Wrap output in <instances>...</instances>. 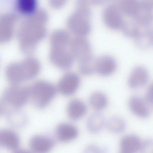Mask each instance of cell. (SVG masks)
Wrapping results in <instances>:
<instances>
[{"label":"cell","mask_w":153,"mask_h":153,"mask_svg":"<svg viewBox=\"0 0 153 153\" xmlns=\"http://www.w3.org/2000/svg\"><path fill=\"white\" fill-rule=\"evenodd\" d=\"M149 75L146 69L142 66L135 67L132 71L128 79V85L132 89L142 87L146 84Z\"/></svg>","instance_id":"12"},{"label":"cell","mask_w":153,"mask_h":153,"mask_svg":"<svg viewBox=\"0 0 153 153\" xmlns=\"http://www.w3.org/2000/svg\"><path fill=\"white\" fill-rule=\"evenodd\" d=\"M87 111V107L82 100L75 99L71 100L67 107V112L70 119L74 121L78 120L85 114Z\"/></svg>","instance_id":"15"},{"label":"cell","mask_w":153,"mask_h":153,"mask_svg":"<svg viewBox=\"0 0 153 153\" xmlns=\"http://www.w3.org/2000/svg\"><path fill=\"white\" fill-rule=\"evenodd\" d=\"M146 101L153 109V83L149 86L146 91Z\"/></svg>","instance_id":"31"},{"label":"cell","mask_w":153,"mask_h":153,"mask_svg":"<svg viewBox=\"0 0 153 153\" xmlns=\"http://www.w3.org/2000/svg\"><path fill=\"white\" fill-rule=\"evenodd\" d=\"M128 105L132 113L139 117L145 118L149 115V111L146 102L138 96H134L131 97Z\"/></svg>","instance_id":"17"},{"label":"cell","mask_w":153,"mask_h":153,"mask_svg":"<svg viewBox=\"0 0 153 153\" xmlns=\"http://www.w3.org/2000/svg\"><path fill=\"white\" fill-rule=\"evenodd\" d=\"M83 153H103L102 149H100L94 145H91L87 147Z\"/></svg>","instance_id":"32"},{"label":"cell","mask_w":153,"mask_h":153,"mask_svg":"<svg viewBox=\"0 0 153 153\" xmlns=\"http://www.w3.org/2000/svg\"><path fill=\"white\" fill-rule=\"evenodd\" d=\"M80 83V78L78 75L73 72H68L59 80L58 84V89L64 96H71L76 91Z\"/></svg>","instance_id":"7"},{"label":"cell","mask_w":153,"mask_h":153,"mask_svg":"<svg viewBox=\"0 0 153 153\" xmlns=\"http://www.w3.org/2000/svg\"><path fill=\"white\" fill-rule=\"evenodd\" d=\"M9 123L13 127L21 128L24 127L27 122V118L22 112L16 109L10 111L6 115Z\"/></svg>","instance_id":"20"},{"label":"cell","mask_w":153,"mask_h":153,"mask_svg":"<svg viewBox=\"0 0 153 153\" xmlns=\"http://www.w3.org/2000/svg\"><path fill=\"white\" fill-rule=\"evenodd\" d=\"M50 55L51 62L61 69H68L73 64L74 58L66 48H52Z\"/></svg>","instance_id":"8"},{"label":"cell","mask_w":153,"mask_h":153,"mask_svg":"<svg viewBox=\"0 0 153 153\" xmlns=\"http://www.w3.org/2000/svg\"><path fill=\"white\" fill-rule=\"evenodd\" d=\"M40 65L36 59L29 58L21 62L9 64L5 69L7 80L13 85H18L24 81L35 77L39 73Z\"/></svg>","instance_id":"2"},{"label":"cell","mask_w":153,"mask_h":153,"mask_svg":"<svg viewBox=\"0 0 153 153\" xmlns=\"http://www.w3.org/2000/svg\"><path fill=\"white\" fill-rule=\"evenodd\" d=\"M135 39L137 46L142 49L148 48L153 44V35L146 31L140 32Z\"/></svg>","instance_id":"26"},{"label":"cell","mask_w":153,"mask_h":153,"mask_svg":"<svg viewBox=\"0 0 153 153\" xmlns=\"http://www.w3.org/2000/svg\"><path fill=\"white\" fill-rule=\"evenodd\" d=\"M140 151V153H153V140L147 139L142 143Z\"/></svg>","instance_id":"28"},{"label":"cell","mask_w":153,"mask_h":153,"mask_svg":"<svg viewBox=\"0 0 153 153\" xmlns=\"http://www.w3.org/2000/svg\"><path fill=\"white\" fill-rule=\"evenodd\" d=\"M140 25L134 19L124 22L121 27L123 33L126 36L135 38L141 32Z\"/></svg>","instance_id":"24"},{"label":"cell","mask_w":153,"mask_h":153,"mask_svg":"<svg viewBox=\"0 0 153 153\" xmlns=\"http://www.w3.org/2000/svg\"><path fill=\"white\" fill-rule=\"evenodd\" d=\"M20 143L19 137L13 131L8 129L0 131V145L2 147L10 150L18 149Z\"/></svg>","instance_id":"14"},{"label":"cell","mask_w":153,"mask_h":153,"mask_svg":"<svg viewBox=\"0 0 153 153\" xmlns=\"http://www.w3.org/2000/svg\"><path fill=\"white\" fill-rule=\"evenodd\" d=\"M142 144L140 138L134 134H128L123 137L120 143V153H137Z\"/></svg>","instance_id":"16"},{"label":"cell","mask_w":153,"mask_h":153,"mask_svg":"<svg viewBox=\"0 0 153 153\" xmlns=\"http://www.w3.org/2000/svg\"><path fill=\"white\" fill-rule=\"evenodd\" d=\"M126 123L122 118L118 117H113L106 122V126L108 130L114 133L123 132L125 129Z\"/></svg>","instance_id":"25"},{"label":"cell","mask_w":153,"mask_h":153,"mask_svg":"<svg viewBox=\"0 0 153 153\" xmlns=\"http://www.w3.org/2000/svg\"><path fill=\"white\" fill-rule=\"evenodd\" d=\"M102 14L104 23L108 27L113 30L121 27L124 21L118 5H108L103 10Z\"/></svg>","instance_id":"9"},{"label":"cell","mask_w":153,"mask_h":153,"mask_svg":"<svg viewBox=\"0 0 153 153\" xmlns=\"http://www.w3.org/2000/svg\"><path fill=\"white\" fill-rule=\"evenodd\" d=\"M30 99V86L13 85L4 91L0 102V113L6 115L10 111L24 106Z\"/></svg>","instance_id":"3"},{"label":"cell","mask_w":153,"mask_h":153,"mask_svg":"<svg viewBox=\"0 0 153 153\" xmlns=\"http://www.w3.org/2000/svg\"><path fill=\"white\" fill-rule=\"evenodd\" d=\"M146 32L153 35V14L149 16L141 25Z\"/></svg>","instance_id":"29"},{"label":"cell","mask_w":153,"mask_h":153,"mask_svg":"<svg viewBox=\"0 0 153 153\" xmlns=\"http://www.w3.org/2000/svg\"><path fill=\"white\" fill-rule=\"evenodd\" d=\"M96 60L95 58L91 59L78 63V69L82 74L89 76L96 72Z\"/></svg>","instance_id":"27"},{"label":"cell","mask_w":153,"mask_h":153,"mask_svg":"<svg viewBox=\"0 0 153 153\" xmlns=\"http://www.w3.org/2000/svg\"><path fill=\"white\" fill-rule=\"evenodd\" d=\"M106 122L103 115L99 111H97L92 114L88 118L87 128L91 133H97L106 126Z\"/></svg>","instance_id":"18"},{"label":"cell","mask_w":153,"mask_h":153,"mask_svg":"<svg viewBox=\"0 0 153 153\" xmlns=\"http://www.w3.org/2000/svg\"><path fill=\"white\" fill-rule=\"evenodd\" d=\"M139 7L148 13H152L153 11V0L139 1Z\"/></svg>","instance_id":"30"},{"label":"cell","mask_w":153,"mask_h":153,"mask_svg":"<svg viewBox=\"0 0 153 153\" xmlns=\"http://www.w3.org/2000/svg\"><path fill=\"white\" fill-rule=\"evenodd\" d=\"M46 20L40 14L35 13L28 16L21 24L19 31V39L22 51L31 52L36 42L42 39L45 34L42 23Z\"/></svg>","instance_id":"1"},{"label":"cell","mask_w":153,"mask_h":153,"mask_svg":"<svg viewBox=\"0 0 153 153\" xmlns=\"http://www.w3.org/2000/svg\"><path fill=\"white\" fill-rule=\"evenodd\" d=\"M55 134L58 140L66 142L76 138L78 135L79 131L74 125L65 123H60L57 126Z\"/></svg>","instance_id":"13"},{"label":"cell","mask_w":153,"mask_h":153,"mask_svg":"<svg viewBox=\"0 0 153 153\" xmlns=\"http://www.w3.org/2000/svg\"><path fill=\"white\" fill-rule=\"evenodd\" d=\"M30 99L34 105L39 108H45L56 94L57 89L48 82L39 80L30 86Z\"/></svg>","instance_id":"4"},{"label":"cell","mask_w":153,"mask_h":153,"mask_svg":"<svg viewBox=\"0 0 153 153\" xmlns=\"http://www.w3.org/2000/svg\"><path fill=\"white\" fill-rule=\"evenodd\" d=\"M13 153H32L28 150L23 149H17Z\"/></svg>","instance_id":"33"},{"label":"cell","mask_w":153,"mask_h":153,"mask_svg":"<svg viewBox=\"0 0 153 153\" xmlns=\"http://www.w3.org/2000/svg\"><path fill=\"white\" fill-rule=\"evenodd\" d=\"M71 52L78 62L91 59L94 58L88 40L84 36L74 38L70 44Z\"/></svg>","instance_id":"6"},{"label":"cell","mask_w":153,"mask_h":153,"mask_svg":"<svg viewBox=\"0 0 153 153\" xmlns=\"http://www.w3.org/2000/svg\"><path fill=\"white\" fill-rule=\"evenodd\" d=\"M92 12L75 8L67 20L68 26L71 30L77 36H84L91 31L90 19Z\"/></svg>","instance_id":"5"},{"label":"cell","mask_w":153,"mask_h":153,"mask_svg":"<svg viewBox=\"0 0 153 153\" xmlns=\"http://www.w3.org/2000/svg\"><path fill=\"white\" fill-rule=\"evenodd\" d=\"M92 3H93L94 4H100L101 3H103V2L104 1L102 0H94L92 1Z\"/></svg>","instance_id":"34"},{"label":"cell","mask_w":153,"mask_h":153,"mask_svg":"<svg viewBox=\"0 0 153 153\" xmlns=\"http://www.w3.org/2000/svg\"><path fill=\"white\" fill-rule=\"evenodd\" d=\"M51 41L52 47L67 48L70 45L71 41L70 35L67 31L59 29L52 34Z\"/></svg>","instance_id":"19"},{"label":"cell","mask_w":153,"mask_h":153,"mask_svg":"<svg viewBox=\"0 0 153 153\" xmlns=\"http://www.w3.org/2000/svg\"><path fill=\"white\" fill-rule=\"evenodd\" d=\"M121 12L126 15L133 17L139 8V1L136 0H122L118 5Z\"/></svg>","instance_id":"23"},{"label":"cell","mask_w":153,"mask_h":153,"mask_svg":"<svg viewBox=\"0 0 153 153\" xmlns=\"http://www.w3.org/2000/svg\"><path fill=\"white\" fill-rule=\"evenodd\" d=\"M117 67V62L111 56L102 55L96 59V72L101 76L111 75L115 71Z\"/></svg>","instance_id":"11"},{"label":"cell","mask_w":153,"mask_h":153,"mask_svg":"<svg viewBox=\"0 0 153 153\" xmlns=\"http://www.w3.org/2000/svg\"><path fill=\"white\" fill-rule=\"evenodd\" d=\"M37 4L36 0H18L16 2L15 6L20 13L29 16L37 10Z\"/></svg>","instance_id":"22"},{"label":"cell","mask_w":153,"mask_h":153,"mask_svg":"<svg viewBox=\"0 0 153 153\" xmlns=\"http://www.w3.org/2000/svg\"><path fill=\"white\" fill-rule=\"evenodd\" d=\"M89 100L91 106L97 111L105 108L108 103V99L106 95L100 92L93 93Z\"/></svg>","instance_id":"21"},{"label":"cell","mask_w":153,"mask_h":153,"mask_svg":"<svg viewBox=\"0 0 153 153\" xmlns=\"http://www.w3.org/2000/svg\"><path fill=\"white\" fill-rule=\"evenodd\" d=\"M55 144L54 141L51 137L41 135L34 136L29 141L30 146L34 153H48Z\"/></svg>","instance_id":"10"}]
</instances>
